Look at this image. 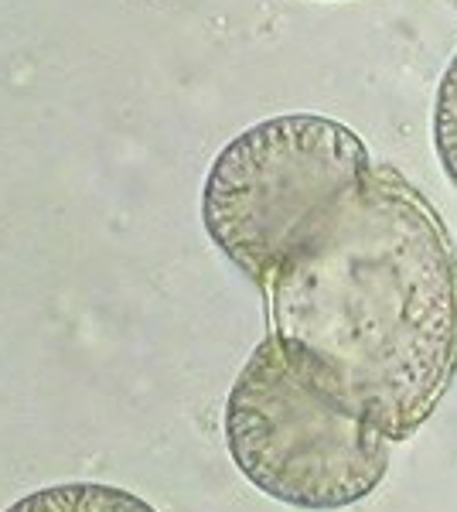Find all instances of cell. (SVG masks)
Wrapping results in <instances>:
<instances>
[{"label": "cell", "mask_w": 457, "mask_h": 512, "mask_svg": "<svg viewBox=\"0 0 457 512\" xmlns=\"http://www.w3.org/2000/svg\"><path fill=\"white\" fill-rule=\"evenodd\" d=\"M4 512H157L140 495L99 482H65L48 485L14 502Z\"/></svg>", "instance_id": "cell-4"}, {"label": "cell", "mask_w": 457, "mask_h": 512, "mask_svg": "<svg viewBox=\"0 0 457 512\" xmlns=\"http://www.w3.org/2000/svg\"><path fill=\"white\" fill-rule=\"evenodd\" d=\"M290 366L389 441H410L457 376V256L437 209L372 164L284 256L270 291Z\"/></svg>", "instance_id": "cell-1"}, {"label": "cell", "mask_w": 457, "mask_h": 512, "mask_svg": "<svg viewBox=\"0 0 457 512\" xmlns=\"http://www.w3.org/2000/svg\"><path fill=\"white\" fill-rule=\"evenodd\" d=\"M434 147L444 164L447 181L457 188V52L447 65L444 79L437 89V110H434Z\"/></svg>", "instance_id": "cell-5"}, {"label": "cell", "mask_w": 457, "mask_h": 512, "mask_svg": "<svg viewBox=\"0 0 457 512\" xmlns=\"http://www.w3.org/2000/svg\"><path fill=\"white\" fill-rule=\"evenodd\" d=\"M372 164L345 123L318 113L270 117L215 158L202 188L205 233L267 294L297 239L359 188Z\"/></svg>", "instance_id": "cell-2"}, {"label": "cell", "mask_w": 457, "mask_h": 512, "mask_svg": "<svg viewBox=\"0 0 457 512\" xmlns=\"http://www.w3.org/2000/svg\"><path fill=\"white\" fill-rule=\"evenodd\" d=\"M226 444L243 478L263 495L331 512L379 489L393 441L314 390L270 332L229 390Z\"/></svg>", "instance_id": "cell-3"}]
</instances>
